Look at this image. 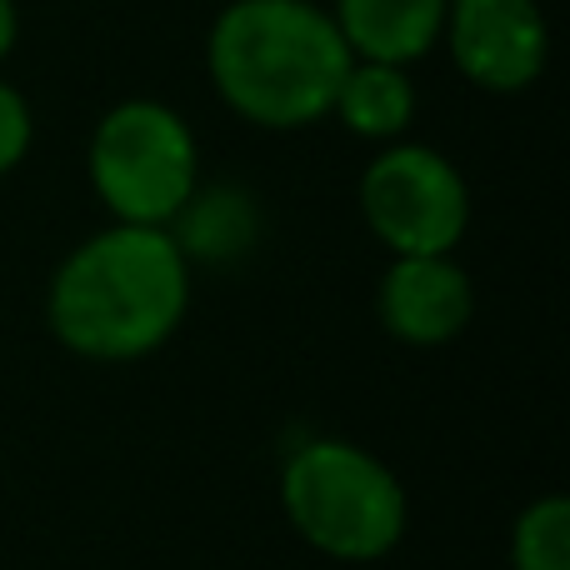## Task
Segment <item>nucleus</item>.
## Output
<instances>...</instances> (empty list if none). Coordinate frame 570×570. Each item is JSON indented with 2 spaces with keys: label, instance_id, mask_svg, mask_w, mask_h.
Masks as SVG:
<instances>
[{
  "label": "nucleus",
  "instance_id": "9d476101",
  "mask_svg": "<svg viewBox=\"0 0 570 570\" xmlns=\"http://www.w3.org/2000/svg\"><path fill=\"white\" fill-rule=\"evenodd\" d=\"M170 236H176L180 256L196 266V261H216V266H226V261L246 256L250 246H256L261 236V206L250 190L230 186V180H216V186H206L200 180L196 196L180 206V216L170 220Z\"/></svg>",
  "mask_w": 570,
  "mask_h": 570
},
{
  "label": "nucleus",
  "instance_id": "f03ea898",
  "mask_svg": "<svg viewBox=\"0 0 570 570\" xmlns=\"http://www.w3.org/2000/svg\"><path fill=\"white\" fill-rule=\"evenodd\" d=\"M351 60L325 0H226L206 30L220 106L276 136L331 120Z\"/></svg>",
  "mask_w": 570,
  "mask_h": 570
},
{
  "label": "nucleus",
  "instance_id": "9b49d317",
  "mask_svg": "<svg viewBox=\"0 0 570 570\" xmlns=\"http://www.w3.org/2000/svg\"><path fill=\"white\" fill-rule=\"evenodd\" d=\"M511 570H570V501L535 495L511 525Z\"/></svg>",
  "mask_w": 570,
  "mask_h": 570
},
{
  "label": "nucleus",
  "instance_id": "ddd939ff",
  "mask_svg": "<svg viewBox=\"0 0 570 570\" xmlns=\"http://www.w3.org/2000/svg\"><path fill=\"white\" fill-rule=\"evenodd\" d=\"M20 46V6L16 0H0V66L16 56Z\"/></svg>",
  "mask_w": 570,
  "mask_h": 570
},
{
  "label": "nucleus",
  "instance_id": "7ed1b4c3",
  "mask_svg": "<svg viewBox=\"0 0 570 570\" xmlns=\"http://www.w3.org/2000/svg\"><path fill=\"white\" fill-rule=\"evenodd\" d=\"M281 511L311 551L341 566H375L411 531L401 475L361 441L315 435L281 465Z\"/></svg>",
  "mask_w": 570,
  "mask_h": 570
},
{
  "label": "nucleus",
  "instance_id": "39448f33",
  "mask_svg": "<svg viewBox=\"0 0 570 570\" xmlns=\"http://www.w3.org/2000/svg\"><path fill=\"white\" fill-rule=\"evenodd\" d=\"M355 206L391 256H455L471 230V186L461 166L411 136L375 146L355 180Z\"/></svg>",
  "mask_w": 570,
  "mask_h": 570
},
{
  "label": "nucleus",
  "instance_id": "f257e3e1",
  "mask_svg": "<svg viewBox=\"0 0 570 570\" xmlns=\"http://www.w3.org/2000/svg\"><path fill=\"white\" fill-rule=\"evenodd\" d=\"M190 311V261L166 226L110 220L60 256L46 285V325L70 355L130 365L170 345Z\"/></svg>",
  "mask_w": 570,
  "mask_h": 570
},
{
  "label": "nucleus",
  "instance_id": "6e6552de",
  "mask_svg": "<svg viewBox=\"0 0 570 570\" xmlns=\"http://www.w3.org/2000/svg\"><path fill=\"white\" fill-rule=\"evenodd\" d=\"M451 0H331V20L355 60L415 66L441 50Z\"/></svg>",
  "mask_w": 570,
  "mask_h": 570
},
{
  "label": "nucleus",
  "instance_id": "1a4fd4ad",
  "mask_svg": "<svg viewBox=\"0 0 570 570\" xmlns=\"http://www.w3.org/2000/svg\"><path fill=\"white\" fill-rule=\"evenodd\" d=\"M421 90L411 80V66H385V60H351L341 90H335L331 120H341L365 146H391L411 136Z\"/></svg>",
  "mask_w": 570,
  "mask_h": 570
},
{
  "label": "nucleus",
  "instance_id": "423d86ee",
  "mask_svg": "<svg viewBox=\"0 0 570 570\" xmlns=\"http://www.w3.org/2000/svg\"><path fill=\"white\" fill-rule=\"evenodd\" d=\"M441 46L465 86L485 96H521L546 76L551 20L541 0H451Z\"/></svg>",
  "mask_w": 570,
  "mask_h": 570
},
{
  "label": "nucleus",
  "instance_id": "f8f14e48",
  "mask_svg": "<svg viewBox=\"0 0 570 570\" xmlns=\"http://www.w3.org/2000/svg\"><path fill=\"white\" fill-rule=\"evenodd\" d=\"M30 146H36V110H30L26 90L0 76V180L26 166Z\"/></svg>",
  "mask_w": 570,
  "mask_h": 570
},
{
  "label": "nucleus",
  "instance_id": "0eeeda50",
  "mask_svg": "<svg viewBox=\"0 0 570 570\" xmlns=\"http://www.w3.org/2000/svg\"><path fill=\"white\" fill-rule=\"evenodd\" d=\"M475 315V285L455 256H391L375 281V321L395 345L441 351Z\"/></svg>",
  "mask_w": 570,
  "mask_h": 570
},
{
  "label": "nucleus",
  "instance_id": "20e7f679",
  "mask_svg": "<svg viewBox=\"0 0 570 570\" xmlns=\"http://www.w3.org/2000/svg\"><path fill=\"white\" fill-rule=\"evenodd\" d=\"M86 176L100 210L126 226H170L206 180L190 120L156 96H126L100 110L86 140Z\"/></svg>",
  "mask_w": 570,
  "mask_h": 570
}]
</instances>
